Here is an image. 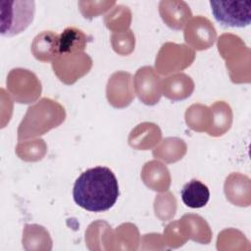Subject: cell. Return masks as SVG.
Segmentation results:
<instances>
[{
  "label": "cell",
  "mask_w": 251,
  "mask_h": 251,
  "mask_svg": "<svg viewBox=\"0 0 251 251\" xmlns=\"http://www.w3.org/2000/svg\"><path fill=\"white\" fill-rule=\"evenodd\" d=\"M73 197L79 207L87 211H107L118 200V179L107 167L88 169L75 181Z\"/></svg>",
  "instance_id": "1"
},
{
  "label": "cell",
  "mask_w": 251,
  "mask_h": 251,
  "mask_svg": "<svg viewBox=\"0 0 251 251\" xmlns=\"http://www.w3.org/2000/svg\"><path fill=\"white\" fill-rule=\"evenodd\" d=\"M35 12L34 1L1 0L0 32L11 37L24 31L32 22Z\"/></svg>",
  "instance_id": "2"
},
{
  "label": "cell",
  "mask_w": 251,
  "mask_h": 251,
  "mask_svg": "<svg viewBox=\"0 0 251 251\" xmlns=\"http://www.w3.org/2000/svg\"><path fill=\"white\" fill-rule=\"evenodd\" d=\"M215 20L224 26L245 27L251 22L250 1H210Z\"/></svg>",
  "instance_id": "3"
},
{
  "label": "cell",
  "mask_w": 251,
  "mask_h": 251,
  "mask_svg": "<svg viewBox=\"0 0 251 251\" xmlns=\"http://www.w3.org/2000/svg\"><path fill=\"white\" fill-rule=\"evenodd\" d=\"M182 202L189 208L204 207L210 199V191L207 185L198 179H191L180 190Z\"/></svg>",
  "instance_id": "4"
},
{
  "label": "cell",
  "mask_w": 251,
  "mask_h": 251,
  "mask_svg": "<svg viewBox=\"0 0 251 251\" xmlns=\"http://www.w3.org/2000/svg\"><path fill=\"white\" fill-rule=\"evenodd\" d=\"M86 37L84 33L75 27H67L60 34L58 51L60 53H73L85 47Z\"/></svg>",
  "instance_id": "5"
}]
</instances>
